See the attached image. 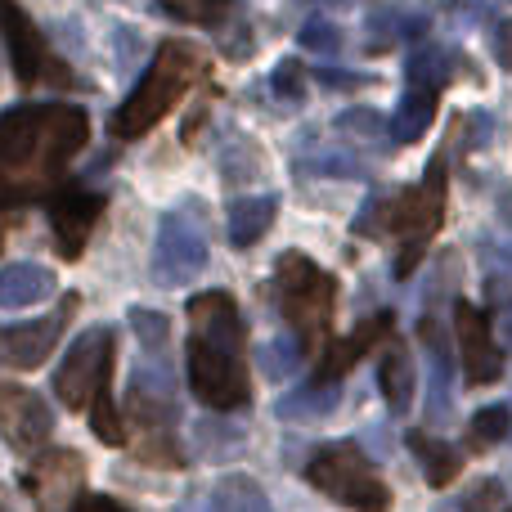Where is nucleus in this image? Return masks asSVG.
<instances>
[{
  "label": "nucleus",
  "instance_id": "1",
  "mask_svg": "<svg viewBox=\"0 0 512 512\" xmlns=\"http://www.w3.org/2000/svg\"><path fill=\"white\" fill-rule=\"evenodd\" d=\"M90 117L77 104H23L0 117V207L59 194L68 162L86 149Z\"/></svg>",
  "mask_w": 512,
  "mask_h": 512
},
{
  "label": "nucleus",
  "instance_id": "2",
  "mask_svg": "<svg viewBox=\"0 0 512 512\" xmlns=\"http://www.w3.org/2000/svg\"><path fill=\"white\" fill-rule=\"evenodd\" d=\"M198 68H203V63H198L194 45L162 41L158 54H153V63H149V72L140 77V86H135L131 95H126V104L113 113L117 140H140L144 131H153V126L180 104V95L194 86Z\"/></svg>",
  "mask_w": 512,
  "mask_h": 512
},
{
  "label": "nucleus",
  "instance_id": "3",
  "mask_svg": "<svg viewBox=\"0 0 512 512\" xmlns=\"http://www.w3.org/2000/svg\"><path fill=\"white\" fill-rule=\"evenodd\" d=\"M274 292H279L283 319L301 333V342H319V337L328 333L337 283H333V274H324L310 256L283 252L279 261H274Z\"/></svg>",
  "mask_w": 512,
  "mask_h": 512
},
{
  "label": "nucleus",
  "instance_id": "4",
  "mask_svg": "<svg viewBox=\"0 0 512 512\" xmlns=\"http://www.w3.org/2000/svg\"><path fill=\"white\" fill-rule=\"evenodd\" d=\"M306 481L319 495L337 499L351 512H387L391 508V490L373 477V468L364 463V454L355 445H328L310 459Z\"/></svg>",
  "mask_w": 512,
  "mask_h": 512
},
{
  "label": "nucleus",
  "instance_id": "5",
  "mask_svg": "<svg viewBox=\"0 0 512 512\" xmlns=\"http://www.w3.org/2000/svg\"><path fill=\"white\" fill-rule=\"evenodd\" d=\"M445 221V153H436L423 185L409 189L400 203H391V230L405 234V248L396 256V279H409L423 261V248Z\"/></svg>",
  "mask_w": 512,
  "mask_h": 512
},
{
  "label": "nucleus",
  "instance_id": "6",
  "mask_svg": "<svg viewBox=\"0 0 512 512\" xmlns=\"http://www.w3.org/2000/svg\"><path fill=\"white\" fill-rule=\"evenodd\" d=\"M189 387L207 409L248 405V369H243V342H212L189 333Z\"/></svg>",
  "mask_w": 512,
  "mask_h": 512
},
{
  "label": "nucleus",
  "instance_id": "7",
  "mask_svg": "<svg viewBox=\"0 0 512 512\" xmlns=\"http://www.w3.org/2000/svg\"><path fill=\"white\" fill-rule=\"evenodd\" d=\"M108 373H113V328H86L63 355L54 391L68 400V409H90L99 387H108Z\"/></svg>",
  "mask_w": 512,
  "mask_h": 512
},
{
  "label": "nucleus",
  "instance_id": "8",
  "mask_svg": "<svg viewBox=\"0 0 512 512\" xmlns=\"http://www.w3.org/2000/svg\"><path fill=\"white\" fill-rule=\"evenodd\" d=\"M207 265V239L198 221L185 212H167L158 225V243H153V279L162 288H180Z\"/></svg>",
  "mask_w": 512,
  "mask_h": 512
},
{
  "label": "nucleus",
  "instance_id": "9",
  "mask_svg": "<svg viewBox=\"0 0 512 512\" xmlns=\"http://www.w3.org/2000/svg\"><path fill=\"white\" fill-rule=\"evenodd\" d=\"M454 333H459V351H463V373L472 387H490L504 378V346L490 333V319L477 306L459 301L454 306Z\"/></svg>",
  "mask_w": 512,
  "mask_h": 512
},
{
  "label": "nucleus",
  "instance_id": "10",
  "mask_svg": "<svg viewBox=\"0 0 512 512\" xmlns=\"http://www.w3.org/2000/svg\"><path fill=\"white\" fill-rule=\"evenodd\" d=\"M72 310H77V297H63V306L54 315H41L32 324H0V364H9V369H36L54 351Z\"/></svg>",
  "mask_w": 512,
  "mask_h": 512
},
{
  "label": "nucleus",
  "instance_id": "11",
  "mask_svg": "<svg viewBox=\"0 0 512 512\" xmlns=\"http://www.w3.org/2000/svg\"><path fill=\"white\" fill-rule=\"evenodd\" d=\"M54 432V414L36 391L18 387V382H0V436L14 450H36Z\"/></svg>",
  "mask_w": 512,
  "mask_h": 512
},
{
  "label": "nucleus",
  "instance_id": "12",
  "mask_svg": "<svg viewBox=\"0 0 512 512\" xmlns=\"http://www.w3.org/2000/svg\"><path fill=\"white\" fill-rule=\"evenodd\" d=\"M81 481H86V463H81V454L54 450L32 468L27 490H32V499H36L41 512H68V504L81 495Z\"/></svg>",
  "mask_w": 512,
  "mask_h": 512
},
{
  "label": "nucleus",
  "instance_id": "13",
  "mask_svg": "<svg viewBox=\"0 0 512 512\" xmlns=\"http://www.w3.org/2000/svg\"><path fill=\"white\" fill-rule=\"evenodd\" d=\"M104 216V194H86V189H63L50 203V225H54V243L63 256H81L86 239L95 230V221Z\"/></svg>",
  "mask_w": 512,
  "mask_h": 512
},
{
  "label": "nucleus",
  "instance_id": "14",
  "mask_svg": "<svg viewBox=\"0 0 512 512\" xmlns=\"http://www.w3.org/2000/svg\"><path fill=\"white\" fill-rule=\"evenodd\" d=\"M0 36H5V50H9V59H14V72L23 86H36V81L45 77V68H54L36 23L14 0H0Z\"/></svg>",
  "mask_w": 512,
  "mask_h": 512
},
{
  "label": "nucleus",
  "instance_id": "15",
  "mask_svg": "<svg viewBox=\"0 0 512 512\" xmlns=\"http://www.w3.org/2000/svg\"><path fill=\"white\" fill-rule=\"evenodd\" d=\"M382 333H391V315H387V310H382V315H373V319H364V324L351 328L346 337H337L333 351H328L324 364H319V378L315 382H333V387H337V382H342L346 373L360 364V355L369 351L373 342H382Z\"/></svg>",
  "mask_w": 512,
  "mask_h": 512
},
{
  "label": "nucleus",
  "instance_id": "16",
  "mask_svg": "<svg viewBox=\"0 0 512 512\" xmlns=\"http://www.w3.org/2000/svg\"><path fill=\"white\" fill-rule=\"evenodd\" d=\"M378 387L391 414H405L414 400V364H409V346L400 337H387V351L378 360Z\"/></svg>",
  "mask_w": 512,
  "mask_h": 512
},
{
  "label": "nucleus",
  "instance_id": "17",
  "mask_svg": "<svg viewBox=\"0 0 512 512\" xmlns=\"http://www.w3.org/2000/svg\"><path fill=\"white\" fill-rule=\"evenodd\" d=\"M274 212H279V198H274V194L234 198L230 216H225V225H230V243H234V248H252V243L274 225Z\"/></svg>",
  "mask_w": 512,
  "mask_h": 512
},
{
  "label": "nucleus",
  "instance_id": "18",
  "mask_svg": "<svg viewBox=\"0 0 512 512\" xmlns=\"http://www.w3.org/2000/svg\"><path fill=\"white\" fill-rule=\"evenodd\" d=\"M54 292V274L45 265L18 261L0 270V306H32V301H45Z\"/></svg>",
  "mask_w": 512,
  "mask_h": 512
},
{
  "label": "nucleus",
  "instance_id": "19",
  "mask_svg": "<svg viewBox=\"0 0 512 512\" xmlns=\"http://www.w3.org/2000/svg\"><path fill=\"white\" fill-rule=\"evenodd\" d=\"M423 346H427V360H432V391H427V418L432 423H441V418H450V351H445V333L432 324V319H423Z\"/></svg>",
  "mask_w": 512,
  "mask_h": 512
},
{
  "label": "nucleus",
  "instance_id": "20",
  "mask_svg": "<svg viewBox=\"0 0 512 512\" xmlns=\"http://www.w3.org/2000/svg\"><path fill=\"white\" fill-rule=\"evenodd\" d=\"M333 409H337L333 382H306V387H297V391L274 400V414H279L283 423H315V418H328Z\"/></svg>",
  "mask_w": 512,
  "mask_h": 512
},
{
  "label": "nucleus",
  "instance_id": "21",
  "mask_svg": "<svg viewBox=\"0 0 512 512\" xmlns=\"http://www.w3.org/2000/svg\"><path fill=\"white\" fill-rule=\"evenodd\" d=\"M436 117V90H423V86H409L405 99H400L396 117H391V140L396 144H414L427 135Z\"/></svg>",
  "mask_w": 512,
  "mask_h": 512
},
{
  "label": "nucleus",
  "instance_id": "22",
  "mask_svg": "<svg viewBox=\"0 0 512 512\" xmlns=\"http://www.w3.org/2000/svg\"><path fill=\"white\" fill-rule=\"evenodd\" d=\"M409 450H414V459L423 463L427 486H450V481L459 477V468H463L459 450H450L445 441H432L427 432H409Z\"/></svg>",
  "mask_w": 512,
  "mask_h": 512
},
{
  "label": "nucleus",
  "instance_id": "23",
  "mask_svg": "<svg viewBox=\"0 0 512 512\" xmlns=\"http://www.w3.org/2000/svg\"><path fill=\"white\" fill-rule=\"evenodd\" d=\"M207 512H270V499H265V490L252 477H225L212 490Z\"/></svg>",
  "mask_w": 512,
  "mask_h": 512
},
{
  "label": "nucleus",
  "instance_id": "24",
  "mask_svg": "<svg viewBox=\"0 0 512 512\" xmlns=\"http://www.w3.org/2000/svg\"><path fill=\"white\" fill-rule=\"evenodd\" d=\"M486 306H490V333L495 342L512 351V274H495L486 283Z\"/></svg>",
  "mask_w": 512,
  "mask_h": 512
},
{
  "label": "nucleus",
  "instance_id": "25",
  "mask_svg": "<svg viewBox=\"0 0 512 512\" xmlns=\"http://www.w3.org/2000/svg\"><path fill=\"white\" fill-rule=\"evenodd\" d=\"M256 360H261L265 378H288V373H297V364H301V342L297 337H270V342L256 351Z\"/></svg>",
  "mask_w": 512,
  "mask_h": 512
},
{
  "label": "nucleus",
  "instance_id": "26",
  "mask_svg": "<svg viewBox=\"0 0 512 512\" xmlns=\"http://www.w3.org/2000/svg\"><path fill=\"white\" fill-rule=\"evenodd\" d=\"M90 427H95L99 441L108 445H126V427H122V409L113 405L108 387H99V396L90 400Z\"/></svg>",
  "mask_w": 512,
  "mask_h": 512
},
{
  "label": "nucleus",
  "instance_id": "27",
  "mask_svg": "<svg viewBox=\"0 0 512 512\" xmlns=\"http://www.w3.org/2000/svg\"><path fill=\"white\" fill-rule=\"evenodd\" d=\"M508 427H512L508 405H486L477 418H472V441H477V450H486V445L504 441V436H508Z\"/></svg>",
  "mask_w": 512,
  "mask_h": 512
},
{
  "label": "nucleus",
  "instance_id": "28",
  "mask_svg": "<svg viewBox=\"0 0 512 512\" xmlns=\"http://www.w3.org/2000/svg\"><path fill=\"white\" fill-rule=\"evenodd\" d=\"M297 41H301V50H310V54H333V50H342V32H337L328 18H310V23L297 32Z\"/></svg>",
  "mask_w": 512,
  "mask_h": 512
},
{
  "label": "nucleus",
  "instance_id": "29",
  "mask_svg": "<svg viewBox=\"0 0 512 512\" xmlns=\"http://www.w3.org/2000/svg\"><path fill=\"white\" fill-rule=\"evenodd\" d=\"M131 328L140 333L144 351H162V346H167V337H171L167 315H153V310H131Z\"/></svg>",
  "mask_w": 512,
  "mask_h": 512
},
{
  "label": "nucleus",
  "instance_id": "30",
  "mask_svg": "<svg viewBox=\"0 0 512 512\" xmlns=\"http://www.w3.org/2000/svg\"><path fill=\"white\" fill-rule=\"evenodd\" d=\"M382 113H373V108H351V113L337 117V131L342 135H355V140H378L382 135Z\"/></svg>",
  "mask_w": 512,
  "mask_h": 512
},
{
  "label": "nucleus",
  "instance_id": "31",
  "mask_svg": "<svg viewBox=\"0 0 512 512\" xmlns=\"http://www.w3.org/2000/svg\"><path fill=\"white\" fill-rule=\"evenodd\" d=\"M270 86H274V95H283V99H301V95H306V77H301V63H297V59H283L279 68L270 72Z\"/></svg>",
  "mask_w": 512,
  "mask_h": 512
},
{
  "label": "nucleus",
  "instance_id": "32",
  "mask_svg": "<svg viewBox=\"0 0 512 512\" xmlns=\"http://www.w3.org/2000/svg\"><path fill=\"white\" fill-rule=\"evenodd\" d=\"M382 225H391V203H387V198H369V203H364V212L355 216V234H364V239H369V234H382Z\"/></svg>",
  "mask_w": 512,
  "mask_h": 512
},
{
  "label": "nucleus",
  "instance_id": "33",
  "mask_svg": "<svg viewBox=\"0 0 512 512\" xmlns=\"http://www.w3.org/2000/svg\"><path fill=\"white\" fill-rule=\"evenodd\" d=\"M306 171H319V176H360V167L346 153H324V158L306 162Z\"/></svg>",
  "mask_w": 512,
  "mask_h": 512
},
{
  "label": "nucleus",
  "instance_id": "34",
  "mask_svg": "<svg viewBox=\"0 0 512 512\" xmlns=\"http://www.w3.org/2000/svg\"><path fill=\"white\" fill-rule=\"evenodd\" d=\"M315 77L324 81L328 90H355V86H364V77H355V72H337V68H315Z\"/></svg>",
  "mask_w": 512,
  "mask_h": 512
},
{
  "label": "nucleus",
  "instance_id": "35",
  "mask_svg": "<svg viewBox=\"0 0 512 512\" xmlns=\"http://www.w3.org/2000/svg\"><path fill=\"white\" fill-rule=\"evenodd\" d=\"M68 512H131V508H122L117 499H104V495H90V499H81V504H72Z\"/></svg>",
  "mask_w": 512,
  "mask_h": 512
},
{
  "label": "nucleus",
  "instance_id": "36",
  "mask_svg": "<svg viewBox=\"0 0 512 512\" xmlns=\"http://www.w3.org/2000/svg\"><path fill=\"white\" fill-rule=\"evenodd\" d=\"M495 504H499V481H486V490L468 499V512H495Z\"/></svg>",
  "mask_w": 512,
  "mask_h": 512
},
{
  "label": "nucleus",
  "instance_id": "37",
  "mask_svg": "<svg viewBox=\"0 0 512 512\" xmlns=\"http://www.w3.org/2000/svg\"><path fill=\"white\" fill-rule=\"evenodd\" d=\"M495 50H499V63L512 72V23L499 27V36H495Z\"/></svg>",
  "mask_w": 512,
  "mask_h": 512
},
{
  "label": "nucleus",
  "instance_id": "38",
  "mask_svg": "<svg viewBox=\"0 0 512 512\" xmlns=\"http://www.w3.org/2000/svg\"><path fill=\"white\" fill-rule=\"evenodd\" d=\"M468 126H472V149H477V144H486V135H490V113H472L468 117Z\"/></svg>",
  "mask_w": 512,
  "mask_h": 512
},
{
  "label": "nucleus",
  "instance_id": "39",
  "mask_svg": "<svg viewBox=\"0 0 512 512\" xmlns=\"http://www.w3.org/2000/svg\"><path fill=\"white\" fill-rule=\"evenodd\" d=\"M499 212H504V221H508V230H512V189L499 194Z\"/></svg>",
  "mask_w": 512,
  "mask_h": 512
},
{
  "label": "nucleus",
  "instance_id": "40",
  "mask_svg": "<svg viewBox=\"0 0 512 512\" xmlns=\"http://www.w3.org/2000/svg\"><path fill=\"white\" fill-rule=\"evenodd\" d=\"M0 243H5V234H0Z\"/></svg>",
  "mask_w": 512,
  "mask_h": 512
},
{
  "label": "nucleus",
  "instance_id": "41",
  "mask_svg": "<svg viewBox=\"0 0 512 512\" xmlns=\"http://www.w3.org/2000/svg\"><path fill=\"white\" fill-rule=\"evenodd\" d=\"M180 512H189V508H180Z\"/></svg>",
  "mask_w": 512,
  "mask_h": 512
},
{
  "label": "nucleus",
  "instance_id": "42",
  "mask_svg": "<svg viewBox=\"0 0 512 512\" xmlns=\"http://www.w3.org/2000/svg\"><path fill=\"white\" fill-rule=\"evenodd\" d=\"M508 512H512V508H508Z\"/></svg>",
  "mask_w": 512,
  "mask_h": 512
}]
</instances>
